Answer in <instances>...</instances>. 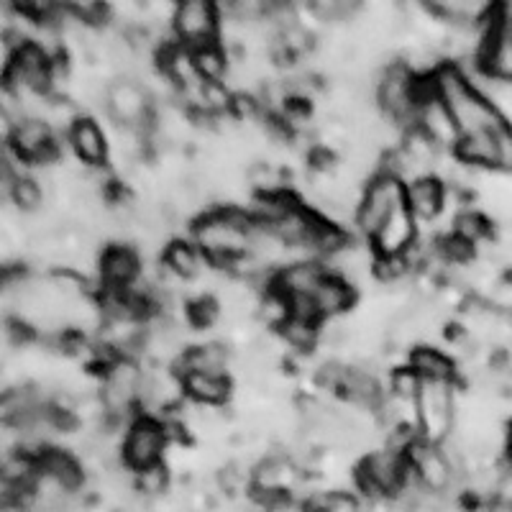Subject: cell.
I'll use <instances>...</instances> for the list:
<instances>
[{
    "label": "cell",
    "mask_w": 512,
    "mask_h": 512,
    "mask_svg": "<svg viewBox=\"0 0 512 512\" xmlns=\"http://www.w3.org/2000/svg\"><path fill=\"white\" fill-rule=\"evenodd\" d=\"M259 226L251 213L239 208H216L192 221V241L210 264L228 269L251 254V241Z\"/></svg>",
    "instance_id": "obj_1"
},
{
    "label": "cell",
    "mask_w": 512,
    "mask_h": 512,
    "mask_svg": "<svg viewBox=\"0 0 512 512\" xmlns=\"http://www.w3.org/2000/svg\"><path fill=\"white\" fill-rule=\"evenodd\" d=\"M433 80H436L438 98L443 100V105H446L451 118H454L459 139L495 134V131L505 128L495 108L469 82V77L464 75L459 64H441V67H436Z\"/></svg>",
    "instance_id": "obj_2"
},
{
    "label": "cell",
    "mask_w": 512,
    "mask_h": 512,
    "mask_svg": "<svg viewBox=\"0 0 512 512\" xmlns=\"http://www.w3.org/2000/svg\"><path fill=\"white\" fill-rule=\"evenodd\" d=\"M405 195H408V185H405L400 177L379 169L377 175L367 182L364 192H361L359 208H356L354 216L359 231L364 233L367 239H372L374 233L384 226L387 218L395 216L397 210L408 205Z\"/></svg>",
    "instance_id": "obj_3"
},
{
    "label": "cell",
    "mask_w": 512,
    "mask_h": 512,
    "mask_svg": "<svg viewBox=\"0 0 512 512\" xmlns=\"http://www.w3.org/2000/svg\"><path fill=\"white\" fill-rule=\"evenodd\" d=\"M169 443V428L152 415H136L123 433L121 461L128 472H144L164 464V451Z\"/></svg>",
    "instance_id": "obj_4"
},
{
    "label": "cell",
    "mask_w": 512,
    "mask_h": 512,
    "mask_svg": "<svg viewBox=\"0 0 512 512\" xmlns=\"http://www.w3.org/2000/svg\"><path fill=\"white\" fill-rule=\"evenodd\" d=\"M456 382H425L418 397V436L425 443H443L451 438L456 418Z\"/></svg>",
    "instance_id": "obj_5"
},
{
    "label": "cell",
    "mask_w": 512,
    "mask_h": 512,
    "mask_svg": "<svg viewBox=\"0 0 512 512\" xmlns=\"http://www.w3.org/2000/svg\"><path fill=\"white\" fill-rule=\"evenodd\" d=\"M374 95H377V105L390 116V121L413 128L415 111H418V75L410 67L390 64L379 77Z\"/></svg>",
    "instance_id": "obj_6"
},
{
    "label": "cell",
    "mask_w": 512,
    "mask_h": 512,
    "mask_svg": "<svg viewBox=\"0 0 512 512\" xmlns=\"http://www.w3.org/2000/svg\"><path fill=\"white\" fill-rule=\"evenodd\" d=\"M356 482L367 497H397L408 489V459L392 448L374 451L356 469Z\"/></svg>",
    "instance_id": "obj_7"
},
{
    "label": "cell",
    "mask_w": 512,
    "mask_h": 512,
    "mask_svg": "<svg viewBox=\"0 0 512 512\" xmlns=\"http://www.w3.org/2000/svg\"><path fill=\"white\" fill-rule=\"evenodd\" d=\"M175 41L187 49H200L208 44H218L221 31V11L213 0H182L175 6L172 16Z\"/></svg>",
    "instance_id": "obj_8"
},
{
    "label": "cell",
    "mask_w": 512,
    "mask_h": 512,
    "mask_svg": "<svg viewBox=\"0 0 512 512\" xmlns=\"http://www.w3.org/2000/svg\"><path fill=\"white\" fill-rule=\"evenodd\" d=\"M105 111L111 113L113 121L123 128H134L141 134H149L154 128V111L149 93L134 77H118L108 85L105 95Z\"/></svg>",
    "instance_id": "obj_9"
},
{
    "label": "cell",
    "mask_w": 512,
    "mask_h": 512,
    "mask_svg": "<svg viewBox=\"0 0 512 512\" xmlns=\"http://www.w3.org/2000/svg\"><path fill=\"white\" fill-rule=\"evenodd\" d=\"M408 459L410 472H413L415 482L423 492L428 495H443L451 484H454L456 469L448 459V454L443 451V446H436V443H425V441H415L413 446L408 448Z\"/></svg>",
    "instance_id": "obj_10"
},
{
    "label": "cell",
    "mask_w": 512,
    "mask_h": 512,
    "mask_svg": "<svg viewBox=\"0 0 512 512\" xmlns=\"http://www.w3.org/2000/svg\"><path fill=\"white\" fill-rule=\"evenodd\" d=\"M6 149L26 164L54 162L59 154L54 126L44 118H24L8 136Z\"/></svg>",
    "instance_id": "obj_11"
},
{
    "label": "cell",
    "mask_w": 512,
    "mask_h": 512,
    "mask_svg": "<svg viewBox=\"0 0 512 512\" xmlns=\"http://www.w3.org/2000/svg\"><path fill=\"white\" fill-rule=\"evenodd\" d=\"M418 233V218L405 205V208L397 210L395 216L387 218L384 226L369 239V249H372L374 259H400L418 246Z\"/></svg>",
    "instance_id": "obj_12"
},
{
    "label": "cell",
    "mask_w": 512,
    "mask_h": 512,
    "mask_svg": "<svg viewBox=\"0 0 512 512\" xmlns=\"http://www.w3.org/2000/svg\"><path fill=\"white\" fill-rule=\"evenodd\" d=\"M300 472H297L295 461L287 456H267L254 466L251 472V495L256 500H264L269 505H280L285 500L287 492L297 484Z\"/></svg>",
    "instance_id": "obj_13"
},
{
    "label": "cell",
    "mask_w": 512,
    "mask_h": 512,
    "mask_svg": "<svg viewBox=\"0 0 512 512\" xmlns=\"http://www.w3.org/2000/svg\"><path fill=\"white\" fill-rule=\"evenodd\" d=\"M461 70H464V75L469 77V82H472L474 88L484 95V100L495 108L500 121L512 131V77L497 75V72L487 70V67L479 62V57L474 59L472 67H461Z\"/></svg>",
    "instance_id": "obj_14"
},
{
    "label": "cell",
    "mask_w": 512,
    "mask_h": 512,
    "mask_svg": "<svg viewBox=\"0 0 512 512\" xmlns=\"http://www.w3.org/2000/svg\"><path fill=\"white\" fill-rule=\"evenodd\" d=\"M141 274V259L131 246L111 244L100 256V282L103 290L128 292Z\"/></svg>",
    "instance_id": "obj_15"
},
{
    "label": "cell",
    "mask_w": 512,
    "mask_h": 512,
    "mask_svg": "<svg viewBox=\"0 0 512 512\" xmlns=\"http://www.w3.org/2000/svg\"><path fill=\"white\" fill-rule=\"evenodd\" d=\"M328 272L318 259H300V262H290L285 267H280L272 274V290L282 292L285 297H303V295H315V290L320 287V282L326 280Z\"/></svg>",
    "instance_id": "obj_16"
},
{
    "label": "cell",
    "mask_w": 512,
    "mask_h": 512,
    "mask_svg": "<svg viewBox=\"0 0 512 512\" xmlns=\"http://www.w3.org/2000/svg\"><path fill=\"white\" fill-rule=\"evenodd\" d=\"M67 144H70L72 154L80 159L85 167H103L108 162L111 146H108V136L100 128V123L90 116H82L75 126L67 131Z\"/></svg>",
    "instance_id": "obj_17"
},
{
    "label": "cell",
    "mask_w": 512,
    "mask_h": 512,
    "mask_svg": "<svg viewBox=\"0 0 512 512\" xmlns=\"http://www.w3.org/2000/svg\"><path fill=\"white\" fill-rule=\"evenodd\" d=\"M405 200H408V210L418 218V223L436 221L443 210H446L448 190L441 182V177L425 175L408 182V195H405Z\"/></svg>",
    "instance_id": "obj_18"
},
{
    "label": "cell",
    "mask_w": 512,
    "mask_h": 512,
    "mask_svg": "<svg viewBox=\"0 0 512 512\" xmlns=\"http://www.w3.org/2000/svg\"><path fill=\"white\" fill-rule=\"evenodd\" d=\"M182 390L190 402L198 408H223L231 400V379L228 374H205L187 372L180 374Z\"/></svg>",
    "instance_id": "obj_19"
},
{
    "label": "cell",
    "mask_w": 512,
    "mask_h": 512,
    "mask_svg": "<svg viewBox=\"0 0 512 512\" xmlns=\"http://www.w3.org/2000/svg\"><path fill=\"white\" fill-rule=\"evenodd\" d=\"M36 466H39V474L59 482L67 492H72V495L85 484L82 464L72 454L62 451V448H44V451L36 456Z\"/></svg>",
    "instance_id": "obj_20"
},
{
    "label": "cell",
    "mask_w": 512,
    "mask_h": 512,
    "mask_svg": "<svg viewBox=\"0 0 512 512\" xmlns=\"http://www.w3.org/2000/svg\"><path fill=\"white\" fill-rule=\"evenodd\" d=\"M354 282H349L344 274L338 272H328V277L320 282V287L315 290L313 300L315 308H318L320 318H336V315L346 313V310L354 305Z\"/></svg>",
    "instance_id": "obj_21"
},
{
    "label": "cell",
    "mask_w": 512,
    "mask_h": 512,
    "mask_svg": "<svg viewBox=\"0 0 512 512\" xmlns=\"http://www.w3.org/2000/svg\"><path fill=\"white\" fill-rule=\"evenodd\" d=\"M408 364L423 382H456V361L436 346H415Z\"/></svg>",
    "instance_id": "obj_22"
},
{
    "label": "cell",
    "mask_w": 512,
    "mask_h": 512,
    "mask_svg": "<svg viewBox=\"0 0 512 512\" xmlns=\"http://www.w3.org/2000/svg\"><path fill=\"white\" fill-rule=\"evenodd\" d=\"M203 251L195 246V241L172 239L162 251V262L167 272H172L180 280H195L203 272Z\"/></svg>",
    "instance_id": "obj_23"
},
{
    "label": "cell",
    "mask_w": 512,
    "mask_h": 512,
    "mask_svg": "<svg viewBox=\"0 0 512 512\" xmlns=\"http://www.w3.org/2000/svg\"><path fill=\"white\" fill-rule=\"evenodd\" d=\"M177 372H205V374H226L228 372V349L218 341L192 346L185 349V356L177 361Z\"/></svg>",
    "instance_id": "obj_24"
},
{
    "label": "cell",
    "mask_w": 512,
    "mask_h": 512,
    "mask_svg": "<svg viewBox=\"0 0 512 512\" xmlns=\"http://www.w3.org/2000/svg\"><path fill=\"white\" fill-rule=\"evenodd\" d=\"M341 397H346V400L354 402V405H361V408L372 410H377L384 400L382 384H379L377 374L369 372V369L364 367H349Z\"/></svg>",
    "instance_id": "obj_25"
},
{
    "label": "cell",
    "mask_w": 512,
    "mask_h": 512,
    "mask_svg": "<svg viewBox=\"0 0 512 512\" xmlns=\"http://www.w3.org/2000/svg\"><path fill=\"white\" fill-rule=\"evenodd\" d=\"M192 62H195V70H198L200 80L203 82H226L228 70H231V62H228L226 49L218 44H208V47L190 49Z\"/></svg>",
    "instance_id": "obj_26"
},
{
    "label": "cell",
    "mask_w": 512,
    "mask_h": 512,
    "mask_svg": "<svg viewBox=\"0 0 512 512\" xmlns=\"http://www.w3.org/2000/svg\"><path fill=\"white\" fill-rule=\"evenodd\" d=\"M6 198L11 200L21 213L34 216V213L41 210V205H44V187H41L34 177L18 175L16 180H13V185L8 187Z\"/></svg>",
    "instance_id": "obj_27"
},
{
    "label": "cell",
    "mask_w": 512,
    "mask_h": 512,
    "mask_svg": "<svg viewBox=\"0 0 512 512\" xmlns=\"http://www.w3.org/2000/svg\"><path fill=\"white\" fill-rule=\"evenodd\" d=\"M305 510L308 512H364V505L351 492H318L305 500Z\"/></svg>",
    "instance_id": "obj_28"
},
{
    "label": "cell",
    "mask_w": 512,
    "mask_h": 512,
    "mask_svg": "<svg viewBox=\"0 0 512 512\" xmlns=\"http://www.w3.org/2000/svg\"><path fill=\"white\" fill-rule=\"evenodd\" d=\"M492 231H495L492 221H489L484 213H477V210H464V213H459V216L454 218L456 236L472 241L474 246H477L479 241L492 239Z\"/></svg>",
    "instance_id": "obj_29"
},
{
    "label": "cell",
    "mask_w": 512,
    "mask_h": 512,
    "mask_svg": "<svg viewBox=\"0 0 512 512\" xmlns=\"http://www.w3.org/2000/svg\"><path fill=\"white\" fill-rule=\"evenodd\" d=\"M282 338H285L287 344L292 346L295 351H313L315 344L320 341V323H310V320H300V318H290L285 326L280 328Z\"/></svg>",
    "instance_id": "obj_30"
},
{
    "label": "cell",
    "mask_w": 512,
    "mask_h": 512,
    "mask_svg": "<svg viewBox=\"0 0 512 512\" xmlns=\"http://www.w3.org/2000/svg\"><path fill=\"white\" fill-rule=\"evenodd\" d=\"M361 3H346V0H313L310 11L323 24H344L361 11Z\"/></svg>",
    "instance_id": "obj_31"
},
{
    "label": "cell",
    "mask_w": 512,
    "mask_h": 512,
    "mask_svg": "<svg viewBox=\"0 0 512 512\" xmlns=\"http://www.w3.org/2000/svg\"><path fill=\"white\" fill-rule=\"evenodd\" d=\"M423 379L418 377L410 364L405 367H397L392 369L390 374V395L392 397H400V400H408V402H418L420 392H423Z\"/></svg>",
    "instance_id": "obj_32"
},
{
    "label": "cell",
    "mask_w": 512,
    "mask_h": 512,
    "mask_svg": "<svg viewBox=\"0 0 512 512\" xmlns=\"http://www.w3.org/2000/svg\"><path fill=\"white\" fill-rule=\"evenodd\" d=\"M436 254L441 256V259H446L448 264H466L474 259L477 246L451 231L448 236H441V239L436 241Z\"/></svg>",
    "instance_id": "obj_33"
},
{
    "label": "cell",
    "mask_w": 512,
    "mask_h": 512,
    "mask_svg": "<svg viewBox=\"0 0 512 512\" xmlns=\"http://www.w3.org/2000/svg\"><path fill=\"white\" fill-rule=\"evenodd\" d=\"M218 315H221V303H218L216 297L203 295L187 303V318H190V323L195 328L213 326Z\"/></svg>",
    "instance_id": "obj_34"
},
{
    "label": "cell",
    "mask_w": 512,
    "mask_h": 512,
    "mask_svg": "<svg viewBox=\"0 0 512 512\" xmlns=\"http://www.w3.org/2000/svg\"><path fill=\"white\" fill-rule=\"evenodd\" d=\"M134 477H136V487H139L141 492L149 497L162 495L164 489H167V482H169V472L164 464L152 466V469H144V472L134 474Z\"/></svg>",
    "instance_id": "obj_35"
},
{
    "label": "cell",
    "mask_w": 512,
    "mask_h": 512,
    "mask_svg": "<svg viewBox=\"0 0 512 512\" xmlns=\"http://www.w3.org/2000/svg\"><path fill=\"white\" fill-rule=\"evenodd\" d=\"M346 372H349V367H346V364L328 361V364H323V367L318 369V374H315V382H318V387H323V390L333 392V395H341V390H344Z\"/></svg>",
    "instance_id": "obj_36"
},
{
    "label": "cell",
    "mask_w": 512,
    "mask_h": 512,
    "mask_svg": "<svg viewBox=\"0 0 512 512\" xmlns=\"http://www.w3.org/2000/svg\"><path fill=\"white\" fill-rule=\"evenodd\" d=\"M505 451H507V461L512 466V423L507 425V436H505Z\"/></svg>",
    "instance_id": "obj_37"
}]
</instances>
